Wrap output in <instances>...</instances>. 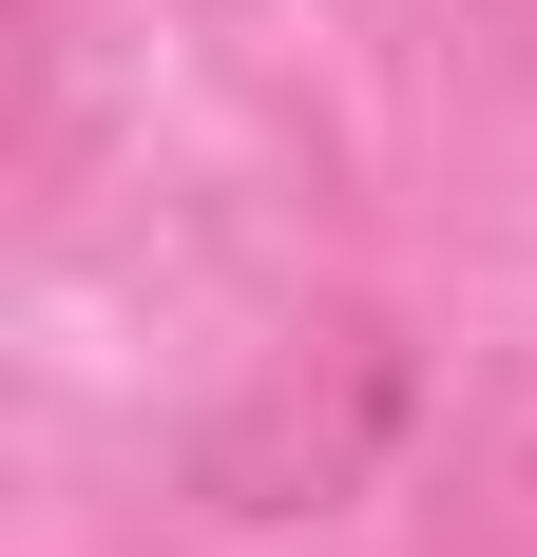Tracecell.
<instances>
[{"label":"cell","instance_id":"cell-1","mask_svg":"<svg viewBox=\"0 0 537 557\" xmlns=\"http://www.w3.org/2000/svg\"><path fill=\"white\" fill-rule=\"evenodd\" d=\"M384 423H403V346H384V327H326V346H288L212 443H192V500L288 519V500H326V481H365Z\"/></svg>","mask_w":537,"mask_h":557},{"label":"cell","instance_id":"cell-2","mask_svg":"<svg viewBox=\"0 0 537 557\" xmlns=\"http://www.w3.org/2000/svg\"><path fill=\"white\" fill-rule=\"evenodd\" d=\"M423 557H537V404H499L480 443H461V481H441Z\"/></svg>","mask_w":537,"mask_h":557}]
</instances>
